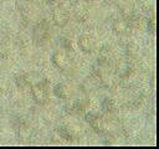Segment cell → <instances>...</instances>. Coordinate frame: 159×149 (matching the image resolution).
<instances>
[{
    "label": "cell",
    "instance_id": "obj_1",
    "mask_svg": "<svg viewBox=\"0 0 159 149\" xmlns=\"http://www.w3.org/2000/svg\"><path fill=\"white\" fill-rule=\"evenodd\" d=\"M89 106V98L84 89H81V94L76 97V94L67 101V104L65 106V111L70 114H81L87 111Z\"/></svg>",
    "mask_w": 159,
    "mask_h": 149
},
{
    "label": "cell",
    "instance_id": "obj_2",
    "mask_svg": "<svg viewBox=\"0 0 159 149\" xmlns=\"http://www.w3.org/2000/svg\"><path fill=\"white\" fill-rule=\"evenodd\" d=\"M48 87H50V81L46 77H43L41 81H39L37 83H35L30 87L31 97H32V99L36 104L43 106V104L47 103V101H48Z\"/></svg>",
    "mask_w": 159,
    "mask_h": 149
},
{
    "label": "cell",
    "instance_id": "obj_3",
    "mask_svg": "<svg viewBox=\"0 0 159 149\" xmlns=\"http://www.w3.org/2000/svg\"><path fill=\"white\" fill-rule=\"evenodd\" d=\"M51 62L61 72H70L73 70V62L67 55V51L63 50L55 51L51 56Z\"/></svg>",
    "mask_w": 159,
    "mask_h": 149
},
{
    "label": "cell",
    "instance_id": "obj_4",
    "mask_svg": "<svg viewBox=\"0 0 159 149\" xmlns=\"http://www.w3.org/2000/svg\"><path fill=\"white\" fill-rule=\"evenodd\" d=\"M112 67H113L114 74L117 76L118 79H127L134 72V66H133L130 58H128V57L117 60L116 62H113Z\"/></svg>",
    "mask_w": 159,
    "mask_h": 149
},
{
    "label": "cell",
    "instance_id": "obj_5",
    "mask_svg": "<svg viewBox=\"0 0 159 149\" xmlns=\"http://www.w3.org/2000/svg\"><path fill=\"white\" fill-rule=\"evenodd\" d=\"M32 38L37 46L45 45L50 38V26L46 20L37 22L32 30Z\"/></svg>",
    "mask_w": 159,
    "mask_h": 149
},
{
    "label": "cell",
    "instance_id": "obj_6",
    "mask_svg": "<svg viewBox=\"0 0 159 149\" xmlns=\"http://www.w3.org/2000/svg\"><path fill=\"white\" fill-rule=\"evenodd\" d=\"M51 16H52V21L53 24L57 26V27H65L68 21H70V12L66 7H63L62 5L57 4L52 12H51Z\"/></svg>",
    "mask_w": 159,
    "mask_h": 149
},
{
    "label": "cell",
    "instance_id": "obj_7",
    "mask_svg": "<svg viewBox=\"0 0 159 149\" xmlns=\"http://www.w3.org/2000/svg\"><path fill=\"white\" fill-rule=\"evenodd\" d=\"M112 30L116 35L118 36H125L130 32V30H133L127 20L125 16H120V17H117L112 21Z\"/></svg>",
    "mask_w": 159,
    "mask_h": 149
},
{
    "label": "cell",
    "instance_id": "obj_8",
    "mask_svg": "<svg viewBox=\"0 0 159 149\" xmlns=\"http://www.w3.org/2000/svg\"><path fill=\"white\" fill-rule=\"evenodd\" d=\"M77 45L80 51L83 53H92L96 50V40L88 34H82L77 40Z\"/></svg>",
    "mask_w": 159,
    "mask_h": 149
},
{
    "label": "cell",
    "instance_id": "obj_9",
    "mask_svg": "<svg viewBox=\"0 0 159 149\" xmlns=\"http://www.w3.org/2000/svg\"><path fill=\"white\" fill-rule=\"evenodd\" d=\"M53 94L60 99L68 101L76 94V91L73 89L72 86H70L67 83H57L53 87Z\"/></svg>",
    "mask_w": 159,
    "mask_h": 149
},
{
    "label": "cell",
    "instance_id": "obj_10",
    "mask_svg": "<svg viewBox=\"0 0 159 149\" xmlns=\"http://www.w3.org/2000/svg\"><path fill=\"white\" fill-rule=\"evenodd\" d=\"M56 132L60 135V138H62L65 140H73V138H75V132L68 125H61L56 129Z\"/></svg>",
    "mask_w": 159,
    "mask_h": 149
},
{
    "label": "cell",
    "instance_id": "obj_11",
    "mask_svg": "<svg viewBox=\"0 0 159 149\" xmlns=\"http://www.w3.org/2000/svg\"><path fill=\"white\" fill-rule=\"evenodd\" d=\"M15 84L19 89H26V88H30V84H29V81H27V77L25 73H21V74H17L15 77Z\"/></svg>",
    "mask_w": 159,
    "mask_h": 149
},
{
    "label": "cell",
    "instance_id": "obj_12",
    "mask_svg": "<svg viewBox=\"0 0 159 149\" xmlns=\"http://www.w3.org/2000/svg\"><path fill=\"white\" fill-rule=\"evenodd\" d=\"M102 109L104 113H112L116 109V102L113 98H104L102 102Z\"/></svg>",
    "mask_w": 159,
    "mask_h": 149
},
{
    "label": "cell",
    "instance_id": "obj_13",
    "mask_svg": "<svg viewBox=\"0 0 159 149\" xmlns=\"http://www.w3.org/2000/svg\"><path fill=\"white\" fill-rule=\"evenodd\" d=\"M73 16H75V19L77 20V21H84V20H87V16H88V12H87V10L86 9H83V7H78V9H76L75 11H73Z\"/></svg>",
    "mask_w": 159,
    "mask_h": 149
},
{
    "label": "cell",
    "instance_id": "obj_14",
    "mask_svg": "<svg viewBox=\"0 0 159 149\" xmlns=\"http://www.w3.org/2000/svg\"><path fill=\"white\" fill-rule=\"evenodd\" d=\"M148 31H150L152 34H154L155 32V17H154V15L150 17V19H148Z\"/></svg>",
    "mask_w": 159,
    "mask_h": 149
},
{
    "label": "cell",
    "instance_id": "obj_15",
    "mask_svg": "<svg viewBox=\"0 0 159 149\" xmlns=\"http://www.w3.org/2000/svg\"><path fill=\"white\" fill-rule=\"evenodd\" d=\"M62 50H65V51H72L73 50L70 38H63L62 40Z\"/></svg>",
    "mask_w": 159,
    "mask_h": 149
},
{
    "label": "cell",
    "instance_id": "obj_16",
    "mask_svg": "<svg viewBox=\"0 0 159 149\" xmlns=\"http://www.w3.org/2000/svg\"><path fill=\"white\" fill-rule=\"evenodd\" d=\"M20 137L22 139H29L30 138V129L27 127H21L20 128Z\"/></svg>",
    "mask_w": 159,
    "mask_h": 149
},
{
    "label": "cell",
    "instance_id": "obj_17",
    "mask_svg": "<svg viewBox=\"0 0 159 149\" xmlns=\"http://www.w3.org/2000/svg\"><path fill=\"white\" fill-rule=\"evenodd\" d=\"M84 1H87V2H92V1H94V0H84Z\"/></svg>",
    "mask_w": 159,
    "mask_h": 149
}]
</instances>
